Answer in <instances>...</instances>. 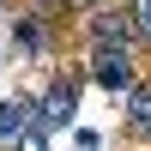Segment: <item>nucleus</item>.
I'll return each instance as SVG.
<instances>
[{
	"label": "nucleus",
	"mask_w": 151,
	"mask_h": 151,
	"mask_svg": "<svg viewBox=\"0 0 151 151\" xmlns=\"http://www.w3.org/2000/svg\"><path fill=\"white\" fill-rule=\"evenodd\" d=\"M85 67H91V79L103 85V91H121V97L145 79V73H139V48H91Z\"/></svg>",
	"instance_id": "nucleus-1"
},
{
	"label": "nucleus",
	"mask_w": 151,
	"mask_h": 151,
	"mask_svg": "<svg viewBox=\"0 0 151 151\" xmlns=\"http://www.w3.org/2000/svg\"><path fill=\"white\" fill-rule=\"evenodd\" d=\"M85 42H91V48H139L133 12H127V6H97V12H85Z\"/></svg>",
	"instance_id": "nucleus-2"
},
{
	"label": "nucleus",
	"mask_w": 151,
	"mask_h": 151,
	"mask_svg": "<svg viewBox=\"0 0 151 151\" xmlns=\"http://www.w3.org/2000/svg\"><path fill=\"white\" fill-rule=\"evenodd\" d=\"M36 103H42V121H36L42 133L67 127V121H73V109H79V73H55V79H48V91L36 97Z\"/></svg>",
	"instance_id": "nucleus-3"
},
{
	"label": "nucleus",
	"mask_w": 151,
	"mask_h": 151,
	"mask_svg": "<svg viewBox=\"0 0 151 151\" xmlns=\"http://www.w3.org/2000/svg\"><path fill=\"white\" fill-rule=\"evenodd\" d=\"M121 133L133 145H151V79H139L127 91V115H121Z\"/></svg>",
	"instance_id": "nucleus-4"
},
{
	"label": "nucleus",
	"mask_w": 151,
	"mask_h": 151,
	"mask_svg": "<svg viewBox=\"0 0 151 151\" xmlns=\"http://www.w3.org/2000/svg\"><path fill=\"white\" fill-rule=\"evenodd\" d=\"M36 121H42L36 97H6L0 103V139H24V133H36Z\"/></svg>",
	"instance_id": "nucleus-5"
},
{
	"label": "nucleus",
	"mask_w": 151,
	"mask_h": 151,
	"mask_svg": "<svg viewBox=\"0 0 151 151\" xmlns=\"http://www.w3.org/2000/svg\"><path fill=\"white\" fill-rule=\"evenodd\" d=\"M133 30H139V55H151V0H133Z\"/></svg>",
	"instance_id": "nucleus-6"
},
{
	"label": "nucleus",
	"mask_w": 151,
	"mask_h": 151,
	"mask_svg": "<svg viewBox=\"0 0 151 151\" xmlns=\"http://www.w3.org/2000/svg\"><path fill=\"white\" fill-rule=\"evenodd\" d=\"M97 6H103V0H60V12H67V18H73V12H97Z\"/></svg>",
	"instance_id": "nucleus-7"
},
{
	"label": "nucleus",
	"mask_w": 151,
	"mask_h": 151,
	"mask_svg": "<svg viewBox=\"0 0 151 151\" xmlns=\"http://www.w3.org/2000/svg\"><path fill=\"white\" fill-rule=\"evenodd\" d=\"M103 6H133V0H103Z\"/></svg>",
	"instance_id": "nucleus-8"
}]
</instances>
